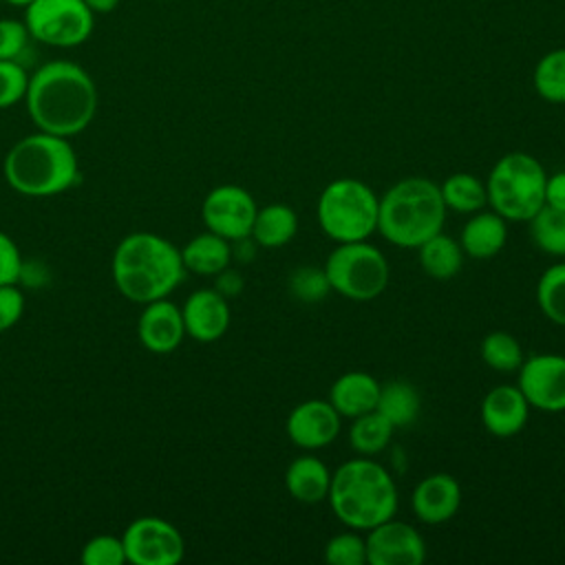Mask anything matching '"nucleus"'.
<instances>
[{"label": "nucleus", "instance_id": "obj_10", "mask_svg": "<svg viewBox=\"0 0 565 565\" xmlns=\"http://www.w3.org/2000/svg\"><path fill=\"white\" fill-rule=\"evenodd\" d=\"M126 561L132 565H177L185 554L181 532L166 519L139 516L124 530Z\"/></svg>", "mask_w": 565, "mask_h": 565}, {"label": "nucleus", "instance_id": "obj_14", "mask_svg": "<svg viewBox=\"0 0 565 565\" xmlns=\"http://www.w3.org/2000/svg\"><path fill=\"white\" fill-rule=\"evenodd\" d=\"M342 417L329 399H305L291 408L285 430L294 446L311 452L327 448L340 435Z\"/></svg>", "mask_w": 565, "mask_h": 565}, {"label": "nucleus", "instance_id": "obj_32", "mask_svg": "<svg viewBox=\"0 0 565 565\" xmlns=\"http://www.w3.org/2000/svg\"><path fill=\"white\" fill-rule=\"evenodd\" d=\"M287 289L296 300L313 305V302H320L327 298V294L331 291V285L324 274V267L300 265L289 274Z\"/></svg>", "mask_w": 565, "mask_h": 565}, {"label": "nucleus", "instance_id": "obj_38", "mask_svg": "<svg viewBox=\"0 0 565 565\" xmlns=\"http://www.w3.org/2000/svg\"><path fill=\"white\" fill-rule=\"evenodd\" d=\"M24 311V296L15 285H0V333L11 329Z\"/></svg>", "mask_w": 565, "mask_h": 565}, {"label": "nucleus", "instance_id": "obj_34", "mask_svg": "<svg viewBox=\"0 0 565 565\" xmlns=\"http://www.w3.org/2000/svg\"><path fill=\"white\" fill-rule=\"evenodd\" d=\"M79 561L84 565H124L126 550L124 541L113 534H97L82 547Z\"/></svg>", "mask_w": 565, "mask_h": 565}, {"label": "nucleus", "instance_id": "obj_43", "mask_svg": "<svg viewBox=\"0 0 565 565\" xmlns=\"http://www.w3.org/2000/svg\"><path fill=\"white\" fill-rule=\"evenodd\" d=\"M2 2L13 4V7H26V4H29V2H33V0H2Z\"/></svg>", "mask_w": 565, "mask_h": 565}, {"label": "nucleus", "instance_id": "obj_3", "mask_svg": "<svg viewBox=\"0 0 565 565\" xmlns=\"http://www.w3.org/2000/svg\"><path fill=\"white\" fill-rule=\"evenodd\" d=\"M327 501L342 525L366 532L395 516L397 483L380 461L360 455L331 472Z\"/></svg>", "mask_w": 565, "mask_h": 565}, {"label": "nucleus", "instance_id": "obj_15", "mask_svg": "<svg viewBox=\"0 0 565 565\" xmlns=\"http://www.w3.org/2000/svg\"><path fill=\"white\" fill-rule=\"evenodd\" d=\"M461 505V486L448 472L426 475L411 494V508L415 516L426 525H439L450 521Z\"/></svg>", "mask_w": 565, "mask_h": 565}, {"label": "nucleus", "instance_id": "obj_12", "mask_svg": "<svg viewBox=\"0 0 565 565\" xmlns=\"http://www.w3.org/2000/svg\"><path fill=\"white\" fill-rule=\"evenodd\" d=\"M516 386L525 395L530 408L543 413L565 411V355L534 353L519 366Z\"/></svg>", "mask_w": 565, "mask_h": 565}, {"label": "nucleus", "instance_id": "obj_40", "mask_svg": "<svg viewBox=\"0 0 565 565\" xmlns=\"http://www.w3.org/2000/svg\"><path fill=\"white\" fill-rule=\"evenodd\" d=\"M214 289H216L218 294H223L225 298H234V296H238L241 289H243V276H241L236 269L225 267L223 271L216 274V285H214Z\"/></svg>", "mask_w": 565, "mask_h": 565}, {"label": "nucleus", "instance_id": "obj_37", "mask_svg": "<svg viewBox=\"0 0 565 565\" xmlns=\"http://www.w3.org/2000/svg\"><path fill=\"white\" fill-rule=\"evenodd\" d=\"M22 256L11 236L0 232V285H15L22 276Z\"/></svg>", "mask_w": 565, "mask_h": 565}, {"label": "nucleus", "instance_id": "obj_20", "mask_svg": "<svg viewBox=\"0 0 565 565\" xmlns=\"http://www.w3.org/2000/svg\"><path fill=\"white\" fill-rule=\"evenodd\" d=\"M380 382L366 371H347L329 388V402L340 417H358L377 406Z\"/></svg>", "mask_w": 565, "mask_h": 565}, {"label": "nucleus", "instance_id": "obj_5", "mask_svg": "<svg viewBox=\"0 0 565 565\" xmlns=\"http://www.w3.org/2000/svg\"><path fill=\"white\" fill-rule=\"evenodd\" d=\"M4 177L24 196H55L79 179L77 154L66 137L38 130L11 146Z\"/></svg>", "mask_w": 565, "mask_h": 565}, {"label": "nucleus", "instance_id": "obj_16", "mask_svg": "<svg viewBox=\"0 0 565 565\" xmlns=\"http://www.w3.org/2000/svg\"><path fill=\"white\" fill-rule=\"evenodd\" d=\"M185 335L196 342H216L230 327V305L223 294L212 289H196L181 307Z\"/></svg>", "mask_w": 565, "mask_h": 565}, {"label": "nucleus", "instance_id": "obj_28", "mask_svg": "<svg viewBox=\"0 0 565 565\" xmlns=\"http://www.w3.org/2000/svg\"><path fill=\"white\" fill-rule=\"evenodd\" d=\"M530 238L547 256L565 258V212L543 205L530 221Z\"/></svg>", "mask_w": 565, "mask_h": 565}, {"label": "nucleus", "instance_id": "obj_7", "mask_svg": "<svg viewBox=\"0 0 565 565\" xmlns=\"http://www.w3.org/2000/svg\"><path fill=\"white\" fill-rule=\"evenodd\" d=\"M380 196L360 179L342 177L324 185L316 203V218L333 243L369 241L377 232Z\"/></svg>", "mask_w": 565, "mask_h": 565}, {"label": "nucleus", "instance_id": "obj_26", "mask_svg": "<svg viewBox=\"0 0 565 565\" xmlns=\"http://www.w3.org/2000/svg\"><path fill=\"white\" fill-rule=\"evenodd\" d=\"M446 210L457 214H475L488 205L486 183L470 172H455L439 185Z\"/></svg>", "mask_w": 565, "mask_h": 565}, {"label": "nucleus", "instance_id": "obj_6", "mask_svg": "<svg viewBox=\"0 0 565 565\" xmlns=\"http://www.w3.org/2000/svg\"><path fill=\"white\" fill-rule=\"evenodd\" d=\"M547 172L527 152H508L492 166L486 179L488 205L501 218L527 223L545 205Z\"/></svg>", "mask_w": 565, "mask_h": 565}, {"label": "nucleus", "instance_id": "obj_2", "mask_svg": "<svg viewBox=\"0 0 565 565\" xmlns=\"http://www.w3.org/2000/svg\"><path fill=\"white\" fill-rule=\"evenodd\" d=\"M181 249L152 232H132L113 254V280L124 298L146 305L168 298L183 280Z\"/></svg>", "mask_w": 565, "mask_h": 565}, {"label": "nucleus", "instance_id": "obj_30", "mask_svg": "<svg viewBox=\"0 0 565 565\" xmlns=\"http://www.w3.org/2000/svg\"><path fill=\"white\" fill-rule=\"evenodd\" d=\"M536 302L550 322L565 327V263H556L541 274Z\"/></svg>", "mask_w": 565, "mask_h": 565}, {"label": "nucleus", "instance_id": "obj_9", "mask_svg": "<svg viewBox=\"0 0 565 565\" xmlns=\"http://www.w3.org/2000/svg\"><path fill=\"white\" fill-rule=\"evenodd\" d=\"M24 24L31 40L73 49L84 44L95 26V13L84 0H33L24 7Z\"/></svg>", "mask_w": 565, "mask_h": 565}, {"label": "nucleus", "instance_id": "obj_18", "mask_svg": "<svg viewBox=\"0 0 565 565\" xmlns=\"http://www.w3.org/2000/svg\"><path fill=\"white\" fill-rule=\"evenodd\" d=\"M481 424L494 437H512L523 430L530 415V404L519 386L497 384L481 399Z\"/></svg>", "mask_w": 565, "mask_h": 565}, {"label": "nucleus", "instance_id": "obj_42", "mask_svg": "<svg viewBox=\"0 0 565 565\" xmlns=\"http://www.w3.org/2000/svg\"><path fill=\"white\" fill-rule=\"evenodd\" d=\"M86 7L95 13V15H102V13H113L121 0H84Z\"/></svg>", "mask_w": 565, "mask_h": 565}, {"label": "nucleus", "instance_id": "obj_44", "mask_svg": "<svg viewBox=\"0 0 565 565\" xmlns=\"http://www.w3.org/2000/svg\"><path fill=\"white\" fill-rule=\"evenodd\" d=\"M166 2H170V0H166Z\"/></svg>", "mask_w": 565, "mask_h": 565}, {"label": "nucleus", "instance_id": "obj_11", "mask_svg": "<svg viewBox=\"0 0 565 565\" xmlns=\"http://www.w3.org/2000/svg\"><path fill=\"white\" fill-rule=\"evenodd\" d=\"M256 210L258 205L245 188L225 183L212 188L205 194L201 205V218L210 232L232 243L252 234Z\"/></svg>", "mask_w": 565, "mask_h": 565}, {"label": "nucleus", "instance_id": "obj_33", "mask_svg": "<svg viewBox=\"0 0 565 565\" xmlns=\"http://www.w3.org/2000/svg\"><path fill=\"white\" fill-rule=\"evenodd\" d=\"M324 561L331 565H364L366 541L358 530H344L331 536L324 545Z\"/></svg>", "mask_w": 565, "mask_h": 565}, {"label": "nucleus", "instance_id": "obj_35", "mask_svg": "<svg viewBox=\"0 0 565 565\" xmlns=\"http://www.w3.org/2000/svg\"><path fill=\"white\" fill-rule=\"evenodd\" d=\"M29 73L18 60H0V108H11L24 99Z\"/></svg>", "mask_w": 565, "mask_h": 565}, {"label": "nucleus", "instance_id": "obj_41", "mask_svg": "<svg viewBox=\"0 0 565 565\" xmlns=\"http://www.w3.org/2000/svg\"><path fill=\"white\" fill-rule=\"evenodd\" d=\"M234 247H232V258L241 260V263H249L254 256H256V241L252 236H245V238H238V241H232Z\"/></svg>", "mask_w": 565, "mask_h": 565}, {"label": "nucleus", "instance_id": "obj_19", "mask_svg": "<svg viewBox=\"0 0 565 565\" xmlns=\"http://www.w3.org/2000/svg\"><path fill=\"white\" fill-rule=\"evenodd\" d=\"M508 241V221L492 210H479L470 214L461 227L459 245L466 256L475 260H486L497 256Z\"/></svg>", "mask_w": 565, "mask_h": 565}, {"label": "nucleus", "instance_id": "obj_13", "mask_svg": "<svg viewBox=\"0 0 565 565\" xmlns=\"http://www.w3.org/2000/svg\"><path fill=\"white\" fill-rule=\"evenodd\" d=\"M364 541L369 565H422L426 561L424 536L395 516L366 530Z\"/></svg>", "mask_w": 565, "mask_h": 565}, {"label": "nucleus", "instance_id": "obj_1", "mask_svg": "<svg viewBox=\"0 0 565 565\" xmlns=\"http://www.w3.org/2000/svg\"><path fill=\"white\" fill-rule=\"evenodd\" d=\"M26 110L38 130L73 137L88 128L97 113V86L86 68L53 60L29 75Z\"/></svg>", "mask_w": 565, "mask_h": 565}, {"label": "nucleus", "instance_id": "obj_36", "mask_svg": "<svg viewBox=\"0 0 565 565\" xmlns=\"http://www.w3.org/2000/svg\"><path fill=\"white\" fill-rule=\"evenodd\" d=\"M31 33L24 20L0 18V60H20L29 46Z\"/></svg>", "mask_w": 565, "mask_h": 565}, {"label": "nucleus", "instance_id": "obj_27", "mask_svg": "<svg viewBox=\"0 0 565 565\" xmlns=\"http://www.w3.org/2000/svg\"><path fill=\"white\" fill-rule=\"evenodd\" d=\"M393 433L395 426L377 408H373L369 413L353 417L349 428V441L358 455L373 457L391 444Z\"/></svg>", "mask_w": 565, "mask_h": 565}, {"label": "nucleus", "instance_id": "obj_39", "mask_svg": "<svg viewBox=\"0 0 565 565\" xmlns=\"http://www.w3.org/2000/svg\"><path fill=\"white\" fill-rule=\"evenodd\" d=\"M545 205L565 212V170L547 174L545 183Z\"/></svg>", "mask_w": 565, "mask_h": 565}, {"label": "nucleus", "instance_id": "obj_4", "mask_svg": "<svg viewBox=\"0 0 565 565\" xmlns=\"http://www.w3.org/2000/svg\"><path fill=\"white\" fill-rule=\"evenodd\" d=\"M446 212L435 181L426 177H404L380 196L377 232L395 247L417 249L424 241L444 230Z\"/></svg>", "mask_w": 565, "mask_h": 565}, {"label": "nucleus", "instance_id": "obj_21", "mask_svg": "<svg viewBox=\"0 0 565 565\" xmlns=\"http://www.w3.org/2000/svg\"><path fill=\"white\" fill-rule=\"evenodd\" d=\"M331 470L322 459L307 452L296 457L285 470V488L300 503H320L327 499Z\"/></svg>", "mask_w": 565, "mask_h": 565}, {"label": "nucleus", "instance_id": "obj_45", "mask_svg": "<svg viewBox=\"0 0 565 565\" xmlns=\"http://www.w3.org/2000/svg\"><path fill=\"white\" fill-rule=\"evenodd\" d=\"M0 4H2V0H0Z\"/></svg>", "mask_w": 565, "mask_h": 565}, {"label": "nucleus", "instance_id": "obj_31", "mask_svg": "<svg viewBox=\"0 0 565 565\" xmlns=\"http://www.w3.org/2000/svg\"><path fill=\"white\" fill-rule=\"evenodd\" d=\"M481 360L497 373H512L519 371L521 362L525 360L519 340L508 331H490L479 347Z\"/></svg>", "mask_w": 565, "mask_h": 565}, {"label": "nucleus", "instance_id": "obj_25", "mask_svg": "<svg viewBox=\"0 0 565 565\" xmlns=\"http://www.w3.org/2000/svg\"><path fill=\"white\" fill-rule=\"evenodd\" d=\"M419 393L417 388L406 380H391L386 384H380V397H377V411L395 426L404 428L413 424L419 415Z\"/></svg>", "mask_w": 565, "mask_h": 565}, {"label": "nucleus", "instance_id": "obj_17", "mask_svg": "<svg viewBox=\"0 0 565 565\" xmlns=\"http://www.w3.org/2000/svg\"><path fill=\"white\" fill-rule=\"evenodd\" d=\"M137 335L141 344L152 353L174 351L185 338L181 307L168 298L146 302L137 322Z\"/></svg>", "mask_w": 565, "mask_h": 565}, {"label": "nucleus", "instance_id": "obj_22", "mask_svg": "<svg viewBox=\"0 0 565 565\" xmlns=\"http://www.w3.org/2000/svg\"><path fill=\"white\" fill-rule=\"evenodd\" d=\"M181 260L185 271L199 274V276H216L232 263V245L227 238L214 234V232H203L190 238L181 247Z\"/></svg>", "mask_w": 565, "mask_h": 565}, {"label": "nucleus", "instance_id": "obj_8", "mask_svg": "<svg viewBox=\"0 0 565 565\" xmlns=\"http://www.w3.org/2000/svg\"><path fill=\"white\" fill-rule=\"evenodd\" d=\"M324 274L331 291L355 302L377 298L391 278L386 256L369 241L338 243L324 260Z\"/></svg>", "mask_w": 565, "mask_h": 565}, {"label": "nucleus", "instance_id": "obj_29", "mask_svg": "<svg viewBox=\"0 0 565 565\" xmlns=\"http://www.w3.org/2000/svg\"><path fill=\"white\" fill-rule=\"evenodd\" d=\"M534 90L550 104H565V49L545 53L534 66Z\"/></svg>", "mask_w": 565, "mask_h": 565}, {"label": "nucleus", "instance_id": "obj_23", "mask_svg": "<svg viewBox=\"0 0 565 565\" xmlns=\"http://www.w3.org/2000/svg\"><path fill=\"white\" fill-rule=\"evenodd\" d=\"M298 232V216L285 203H269L256 210V218L252 225V238L258 247L276 249L287 245Z\"/></svg>", "mask_w": 565, "mask_h": 565}, {"label": "nucleus", "instance_id": "obj_24", "mask_svg": "<svg viewBox=\"0 0 565 565\" xmlns=\"http://www.w3.org/2000/svg\"><path fill=\"white\" fill-rule=\"evenodd\" d=\"M422 269L435 280H450L463 267V249L459 241L446 236L444 232L430 236L417 247Z\"/></svg>", "mask_w": 565, "mask_h": 565}]
</instances>
